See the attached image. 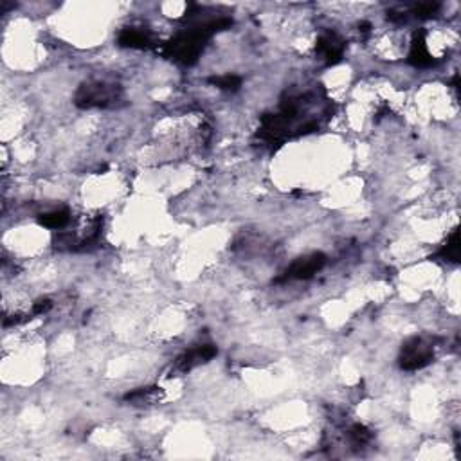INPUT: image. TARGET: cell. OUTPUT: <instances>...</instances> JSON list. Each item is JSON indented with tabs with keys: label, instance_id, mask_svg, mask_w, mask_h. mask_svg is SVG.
I'll list each match as a JSON object with an SVG mask.
<instances>
[{
	"label": "cell",
	"instance_id": "277c9868",
	"mask_svg": "<svg viewBox=\"0 0 461 461\" xmlns=\"http://www.w3.org/2000/svg\"><path fill=\"white\" fill-rule=\"evenodd\" d=\"M434 359V345L424 337H411L405 341L400 352V368L405 371H417L431 364Z\"/></svg>",
	"mask_w": 461,
	"mask_h": 461
},
{
	"label": "cell",
	"instance_id": "5b68a950",
	"mask_svg": "<svg viewBox=\"0 0 461 461\" xmlns=\"http://www.w3.org/2000/svg\"><path fill=\"white\" fill-rule=\"evenodd\" d=\"M326 256L323 253H312L301 256L290 265L285 273V280H310L313 274L325 267Z\"/></svg>",
	"mask_w": 461,
	"mask_h": 461
},
{
	"label": "cell",
	"instance_id": "8fae6325",
	"mask_svg": "<svg viewBox=\"0 0 461 461\" xmlns=\"http://www.w3.org/2000/svg\"><path fill=\"white\" fill-rule=\"evenodd\" d=\"M68 220H71V212L67 209H56V211L45 212V215H42L38 218L40 225H44L47 229H64L68 224Z\"/></svg>",
	"mask_w": 461,
	"mask_h": 461
},
{
	"label": "cell",
	"instance_id": "7c38bea8",
	"mask_svg": "<svg viewBox=\"0 0 461 461\" xmlns=\"http://www.w3.org/2000/svg\"><path fill=\"white\" fill-rule=\"evenodd\" d=\"M438 256H440L441 260L453 261V263L460 261V231H457V229H454L453 234L447 238V244L441 247Z\"/></svg>",
	"mask_w": 461,
	"mask_h": 461
},
{
	"label": "cell",
	"instance_id": "5bb4252c",
	"mask_svg": "<svg viewBox=\"0 0 461 461\" xmlns=\"http://www.w3.org/2000/svg\"><path fill=\"white\" fill-rule=\"evenodd\" d=\"M211 81L215 87L222 88V90H238L241 85V78L234 76V74H227V76H218V78H211Z\"/></svg>",
	"mask_w": 461,
	"mask_h": 461
},
{
	"label": "cell",
	"instance_id": "9c48e42d",
	"mask_svg": "<svg viewBox=\"0 0 461 461\" xmlns=\"http://www.w3.org/2000/svg\"><path fill=\"white\" fill-rule=\"evenodd\" d=\"M121 47H130V49H146L152 45V35L145 29L139 28H126L121 31L119 38H117Z\"/></svg>",
	"mask_w": 461,
	"mask_h": 461
},
{
	"label": "cell",
	"instance_id": "3957f363",
	"mask_svg": "<svg viewBox=\"0 0 461 461\" xmlns=\"http://www.w3.org/2000/svg\"><path fill=\"white\" fill-rule=\"evenodd\" d=\"M103 227V218L88 217L85 220L78 222L76 229L71 233H60L54 238V245L60 251H80L88 247L97 240Z\"/></svg>",
	"mask_w": 461,
	"mask_h": 461
},
{
	"label": "cell",
	"instance_id": "2e32d148",
	"mask_svg": "<svg viewBox=\"0 0 461 461\" xmlns=\"http://www.w3.org/2000/svg\"><path fill=\"white\" fill-rule=\"evenodd\" d=\"M51 309H52V301L45 297V299L37 301V303L32 305L31 316H42V313H47Z\"/></svg>",
	"mask_w": 461,
	"mask_h": 461
},
{
	"label": "cell",
	"instance_id": "ba28073f",
	"mask_svg": "<svg viewBox=\"0 0 461 461\" xmlns=\"http://www.w3.org/2000/svg\"><path fill=\"white\" fill-rule=\"evenodd\" d=\"M409 64L414 67H431L434 64V58L431 56L429 49H427V42H425V31H417L413 35V42H411L409 51Z\"/></svg>",
	"mask_w": 461,
	"mask_h": 461
},
{
	"label": "cell",
	"instance_id": "9a60e30c",
	"mask_svg": "<svg viewBox=\"0 0 461 461\" xmlns=\"http://www.w3.org/2000/svg\"><path fill=\"white\" fill-rule=\"evenodd\" d=\"M440 9V4H436V2H425V4H418L414 6V15L420 16V18H429V16H433L434 13Z\"/></svg>",
	"mask_w": 461,
	"mask_h": 461
},
{
	"label": "cell",
	"instance_id": "52a82bcc",
	"mask_svg": "<svg viewBox=\"0 0 461 461\" xmlns=\"http://www.w3.org/2000/svg\"><path fill=\"white\" fill-rule=\"evenodd\" d=\"M345 40L335 32H325L317 38L316 52L321 54L323 60L328 65H335L337 61H341L342 54H345Z\"/></svg>",
	"mask_w": 461,
	"mask_h": 461
},
{
	"label": "cell",
	"instance_id": "6da1fadb",
	"mask_svg": "<svg viewBox=\"0 0 461 461\" xmlns=\"http://www.w3.org/2000/svg\"><path fill=\"white\" fill-rule=\"evenodd\" d=\"M231 25H233V20L227 18V16H220V18H215V20L193 25V28L186 29V31L179 32L176 37H173L164 45L162 54L166 58H169V60L179 61L182 65H193L202 54L209 38L215 32L224 31V29L231 28Z\"/></svg>",
	"mask_w": 461,
	"mask_h": 461
},
{
	"label": "cell",
	"instance_id": "30bf717a",
	"mask_svg": "<svg viewBox=\"0 0 461 461\" xmlns=\"http://www.w3.org/2000/svg\"><path fill=\"white\" fill-rule=\"evenodd\" d=\"M159 398H161V391H159V388H140L137 389V391H133V393L126 395L125 400L133 405H148V404H153V402H157Z\"/></svg>",
	"mask_w": 461,
	"mask_h": 461
},
{
	"label": "cell",
	"instance_id": "8992f818",
	"mask_svg": "<svg viewBox=\"0 0 461 461\" xmlns=\"http://www.w3.org/2000/svg\"><path fill=\"white\" fill-rule=\"evenodd\" d=\"M217 355V348L212 345H200L195 348L188 349L186 353H182L181 357L176 359L175 362V371L176 373H188L191 369H195L197 366L205 364Z\"/></svg>",
	"mask_w": 461,
	"mask_h": 461
},
{
	"label": "cell",
	"instance_id": "4fadbf2b",
	"mask_svg": "<svg viewBox=\"0 0 461 461\" xmlns=\"http://www.w3.org/2000/svg\"><path fill=\"white\" fill-rule=\"evenodd\" d=\"M348 438L353 447H364L366 443H369V440H371V433H369V429L364 427V425L355 424L348 429Z\"/></svg>",
	"mask_w": 461,
	"mask_h": 461
},
{
	"label": "cell",
	"instance_id": "7a4b0ae2",
	"mask_svg": "<svg viewBox=\"0 0 461 461\" xmlns=\"http://www.w3.org/2000/svg\"><path fill=\"white\" fill-rule=\"evenodd\" d=\"M123 100V88L107 81H87L76 90L74 103L80 109H112Z\"/></svg>",
	"mask_w": 461,
	"mask_h": 461
}]
</instances>
